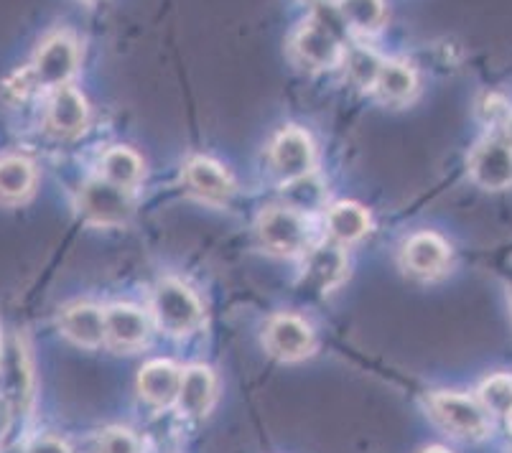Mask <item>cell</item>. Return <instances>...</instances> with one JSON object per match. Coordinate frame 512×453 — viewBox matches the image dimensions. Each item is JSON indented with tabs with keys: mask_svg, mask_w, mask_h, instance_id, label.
<instances>
[{
	"mask_svg": "<svg viewBox=\"0 0 512 453\" xmlns=\"http://www.w3.org/2000/svg\"><path fill=\"white\" fill-rule=\"evenodd\" d=\"M151 314L166 334L186 336L202 326L204 308L199 298L194 296L192 288H186L179 280H161L153 288L151 296Z\"/></svg>",
	"mask_w": 512,
	"mask_h": 453,
	"instance_id": "obj_1",
	"label": "cell"
},
{
	"mask_svg": "<svg viewBox=\"0 0 512 453\" xmlns=\"http://www.w3.org/2000/svg\"><path fill=\"white\" fill-rule=\"evenodd\" d=\"M428 413L446 433L464 441H479L490 433V413L459 392H434L428 398Z\"/></svg>",
	"mask_w": 512,
	"mask_h": 453,
	"instance_id": "obj_2",
	"label": "cell"
},
{
	"mask_svg": "<svg viewBox=\"0 0 512 453\" xmlns=\"http://www.w3.org/2000/svg\"><path fill=\"white\" fill-rule=\"evenodd\" d=\"M34 398V370L29 349L18 334H8L0 342V400L11 410H26Z\"/></svg>",
	"mask_w": 512,
	"mask_h": 453,
	"instance_id": "obj_3",
	"label": "cell"
},
{
	"mask_svg": "<svg viewBox=\"0 0 512 453\" xmlns=\"http://www.w3.org/2000/svg\"><path fill=\"white\" fill-rule=\"evenodd\" d=\"M79 212L95 227H120L133 214V199L128 189H120L100 176L87 181L79 191Z\"/></svg>",
	"mask_w": 512,
	"mask_h": 453,
	"instance_id": "obj_4",
	"label": "cell"
},
{
	"mask_svg": "<svg viewBox=\"0 0 512 453\" xmlns=\"http://www.w3.org/2000/svg\"><path fill=\"white\" fill-rule=\"evenodd\" d=\"M77 62L79 54L72 36L57 34L44 41V46L36 51L34 64L26 72H29V79L34 87H41V90H59L77 72Z\"/></svg>",
	"mask_w": 512,
	"mask_h": 453,
	"instance_id": "obj_5",
	"label": "cell"
},
{
	"mask_svg": "<svg viewBox=\"0 0 512 453\" xmlns=\"http://www.w3.org/2000/svg\"><path fill=\"white\" fill-rule=\"evenodd\" d=\"M293 54L309 69H332L342 62V36L327 18H314L293 36Z\"/></svg>",
	"mask_w": 512,
	"mask_h": 453,
	"instance_id": "obj_6",
	"label": "cell"
},
{
	"mask_svg": "<svg viewBox=\"0 0 512 453\" xmlns=\"http://www.w3.org/2000/svg\"><path fill=\"white\" fill-rule=\"evenodd\" d=\"M260 245L273 255H296L309 242V230L301 212L291 207L265 209L258 219Z\"/></svg>",
	"mask_w": 512,
	"mask_h": 453,
	"instance_id": "obj_7",
	"label": "cell"
},
{
	"mask_svg": "<svg viewBox=\"0 0 512 453\" xmlns=\"http://www.w3.org/2000/svg\"><path fill=\"white\" fill-rule=\"evenodd\" d=\"M472 179L487 191H502L512 186V140L507 135L484 138L469 156Z\"/></svg>",
	"mask_w": 512,
	"mask_h": 453,
	"instance_id": "obj_8",
	"label": "cell"
},
{
	"mask_svg": "<svg viewBox=\"0 0 512 453\" xmlns=\"http://www.w3.org/2000/svg\"><path fill=\"white\" fill-rule=\"evenodd\" d=\"M316 347L314 331L304 319L291 314H278L265 329V349L281 362H301Z\"/></svg>",
	"mask_w": 512,
	"mask_h": 453,
	"instance_id": "obj_9",
	"label": "cell"
},
{
	"mask_svg": "<svg viewBox=\"0 0 512 453\" xmlns=\"http://www.w3.org/2000/svg\"><path fill=\"white\" fill-rule=\"evenodd\" d=\"M271 163L283 181L309 176L316 163L314 143H311L309 133L301 128L281 130L271 146Z\"/></svg>",
	"mask_w": 512,
	"mask_h": 453,
	"instance_id": "obj_10",
	"label": "cell"
},
{
	"mask_svg": "<svg viewBox=\"0 0 512 453\" xmlns=\"http://www.w3.org/2000/svg\"><path fill=\"white\" fill-rule=\"evenodd\" d=\"M151 336V319L130 303L105 308V344L118 352L141 349Z\"/></svg>",
	"mask_w": 512,
	"mask_h": 453,
	"instance_id": "obj_11",
	"label": "cell"
},
{
	"mask_svg": "<svg viewBox=\"0 0 512 453\" xmlns=\"http://www.w3.org/2000/svg\"><path fill=\"white\" fill-rule=\"evenodd\" d=\"M87 120H90V107H87L85 97L69 84L54 90L49 110H46V125L51 133L59 138H77L87 128Z\"/></svg>",
	"mask_w": 512,
	"mask_h": 453,
	"instance_id": "obj_12",
	"label": "cell"
},
{
	"mask_svg": "<svg viewBox=\"0 0 512 453\" xmlns=\"http://www.w3.org/2000/svg\"><path fill=\"white\" fill-rule=\"evenodd\" d=\"M59 329L77 347L97 349L105 344V311L95 303H72L59 316Z\"/></svg>",
	"mask_w": 512,
	"mask_h": 453,
	"instance_id": "obj_13",
	"label": "cell"
},
{
	"mask_svg": "<svg viewBox=\"0 0 512 453\" xmlns=\"http://www.w3.org/2000/svg\"><path fill=\"white\" fill-rule=\"evenodd\" d=\"M347 278V255L339 242H327L309 250L304 263V280L319 291H334Z\"/></svg>",
	"mask_w": 512,
	"mask_h": 453,
	"instance_id": "obj_14",
	"label": "cell"
},
{
	"mask_svg": "<svg viewBox=\"0 0 512 453\" xmlns=\"http://www.w3.org/2000/svg\"><path fill=\"white\" fill-rule=\"evenodd\" d=\"M186 184L209 204H227L235 194V181L212 158H192L186 166Z\"/></svg>",
	"mask_w": 512,
	"mask_h": 453,
	"instance_id": "obj_15",
	"label": "cell"
},
{
	"mask_svg": "<svg viewBox=\"0 0 512 453\" xmlns=\"http://www.w3.org/2000/svg\"><path fill=\"white\" fill-rule=\"evenodd\" d=\"M181 370L169 359H153L138 375V392L153 408H171L179 395Z\"/></svg>",
	"mask_w": 512,
	"mask_h": 453,
	"instance_id": "obj_16",
	"label": "cell"
},
{
	"mask_svg": "<svg viewBox=\"0 0 512 453\" xmlns=\"http://www.w3.org/2000/svg\"><path fill=\"white\" fill-rule=\"evenodd\" d=\"M403 263L418 278H434L449 265V245L434 232H418L403 247Z\"/></svg>",
	"mask_w": 512,
	"mask_h": 453,
	"instance_id": "obj_17",
	"label": "cell"
},
{
	"mask_svg": "<svg viewBox=\"0 0 512 453\" xmlns=\"http://www.w3.org/2000/svg\"><path fill=\"white\" fill-rule=\"evenodd\" d=\"M214 395H217V380H214L209 367L194 364V367H186L181 372L179 395H176V408L181 413L194 415V418L209 413V408L214 403Z\"/></svg>",
	"mask_w": 512,
	"mask_h": 453,
	"instance_id": "obj_18",
	"label": "cell"
},
{
	"mask_svg": "<svg viewBox=\"0 0 512 453\" xmlns=\"http://www.w3.org/2000/svg\"><path fill=\"white\" fill-rule=\"evenodd\" d=\"M372 90H377V95L383 97L385 102L403 105V102L411 100L418 90L416 72H413L406 62H383Z\"/></svg>",
	"mask_w": 512,
	"mask_h": 453,
	"instance_id": "obj_19",
	"label": "cell"
},
{
	"mask_svg": "<svg viewBox=\"0 0 512 453\" xmlns=\"http://www.w3.org/2000/svg\"><path fill=\"white\" fill-rule=\"evenodd\" d=\"M327 227L329 235L339 245H349L357 242L370 232V214L355 202H342L337 207L329 209L327 214Z\"/></svg>",
	"mask_w": 512,
	"mask_h": 453,
	"instance_id": "obj_20",
	"label": "cell"
},
{
	"mask_svg": "<svg viewBox=\"0 0 512 453\" xmlns=\"http://www.w3.org/2000/svg\"><path fill=\"white\" fill-rule=\"evenodd\" d=\"M36 171L26 158H0V202H23L34 191Z\"/></svg>",
	"mask_w": 512,
	"mask_h": 453,
	"instance_id": "obj_21",
	"label": "cell"
},
{
	"mask_svg": "<svg viewBox=\"0 0 512 453\" xmlns=\"http://www.w3.org/2000/svg\"><path fill=\"white\" fill-rule=\"evenodd\" d=\"M100 168H102V179L120 186V189H133L143 176L141 156L125 146H115L110 148V151H105Z\"/></svg>",
	"mask_w": 512,
	"mask_h": 453,
	"instance_id": "obj_22",
	"label": "cell"
},
{
	"mask_svg": "<svg viewBox=\"0 0 512 453\" xmlns=\"http://www.w3.org/2000/svg\"><path fill=\"white\" fill-rule=\"evenodd\" d=\"M339 16L357 31L372 34L383 26L385 6L383 0H339Z\"/></svg>",
	"mask_w": 512,
	"mask_h": 453,
	"instance_id": "obj_23",
	"label": "cell"
},
{
	"mask_svg": "<svg viewBox=\"0 0 512 453\" xmlns=\"http://www.w3.org/2000/svg\"><path fill=\"white\" fill-rule=\"evenodd\" d=\"M477 403L487 413H507L512 408V377L495 375L490 380H484L482 387H479Z\"/></svg>",
	"mask_w": 512,
	"mask_h": 453,
	"instance_id": "obj_24",
	"label": "cell"
},
{
	"mask_svg": "<svg viewBox=\"0 0 512 453\" xmlns=\"http://www.w3.org/2000/svg\"><path fill=\"white\" fill-rule=\"evenodd\" d=\"M380 67H383V59L375 51L365 49V46H357V49H352L347 54V72L360 87H375Z\"/></svg>",
	"mask_w": 512,
	"mask_h": 453,
	"instance_id": "obj_25",
	"label": "cell"
},
{
	"mask_svg": "<svg viewBox=\"0 0 512 453\" xmlns=\"http://www.w3.org/2000/svg\"><path fill=\"white\" fill-rule=\"evenodd\" d=\"M286 194L291 209L301 212V209H316L321 202H324V186L314 179V176H301V179L286 181Z\"/></svg>",
	"mask_w": 512,
	"mask_h": 453,
	"instance_id": "obj_26",
	"label": "cell"
},
{
	"mask_svg": "<svg viewBox=\"0 0 512 453\" xmlns=\"http://www.w3.org/2000/svg\"><path fill=\"white\" fill-rule=\"evenodd\" d=\"M97 453H141V443L128 428H107L97 443Z\"/></svg>",
	"mask_w": 512,
	"mask_h": 453,
	"instance_id": "obj_27",
	"label": "cell"
},
{
	"mask_svg": "<svg viewBox=\"0 0 512 453\" xmlns=\"http://www.w3.org/2000/svg\"><path fill=\"white\" fill-rule=\"evenodd\" d=\"M29 453H74V451L64 441H59V438L41 436L31 443Z\"/></svg>",
	"mask_w": 512,
	"mask_h": 453,
	"instance_id": "obj_28",
	"label": "cell"
},
{
	"mask_svg": "<svg viewBox=\"0 0 512 453\" xmlns=\"http://www.w3.org/2000/svg\"><path fill=\"white\" fill-rule=\"evenodd\" d=\"M11 413H13V410L8 408L6 400H0V441L6 438L8 426H11Z\"/></svg>",
	"mask_w": 512,
	"mask_h": 453,
	"instance_id": "obj_29",
	"label": "cell"
},
{
	"mask_svg": "<svg viewBox=\"0 0 512 453\" xmlns=\"http://www.w3.org/2000/svg\"><path fill=\"white\" fill-rule=\"evenodd\" d=\"M421 453H449V451H446V448H441V446H431V448H423Z\"/></svg>",
	"mask_w": 512,
	"mask_h": 453,
	"instance_id": "obj_30",
	"label": "cell"
},
{
	"mask_svg": "<svg viewBox=\"0 0 512 453\" xmlns=\"http://www.w3.org/2000/svg\"><path fill=\"white\" fill-rule=\"evenodd\" d=\"M0 453H29V448H18V446H13V448H6V451H0Z\"/></svg>",
	"mask_w": 512,
	"mask_h": 453,
	"instance_id": "obj_31",
	"label": "cell"
},
{
	"mask_svg": "<svg viewBox=\"0 0 512 453\" xmlns=\"http://www.w3.org/2000/svg\"><path fill=\"white\" fill-rule=\"evenodd\" d=\"M505 135H507V138H510V140H512V118H510V120H507V130H505Z\"/></svg>",
	"mask_w": 512,
	"mask_h": 453,
	"instance_id": "obj_32",
	"label": "cell"
},
{
	"mask_svg": "<svg viewBox=\"0 0 512 453\" xmlns=\"http://www.w3.org/2000/svg\"><path fill=\"white\" fill-rule=\"evenodd\" d=\"M505 415H507V426H510V431H512V408H510V410H507V413H505Z\"/></svg>",
	"mask_w": 512,
	"mask_h": 453,
	"instance_id": "obj_33",
	"label": "cell"
},
{
	"mask_svg": "<svg viewBox=\"0 0 512 453\" xmlns=\"http://www.w3.org/2000/svg\"><path fill=\"white\" fill-rule=\"evenodd\" d=\"M510 311H512V301H510Z\"/></svg>",
	"mask_w": 512,
	"mask_h": 453,
	"instance_id": "obj_34",
	"label": "cell"
}]
</instances>
